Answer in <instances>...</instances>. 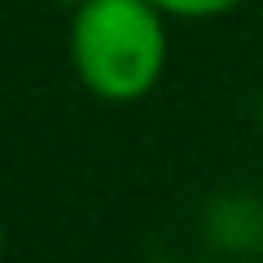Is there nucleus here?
I'll return each mask as SVG.
<instances>
[{"instance_id": "obj_1", "label": "nucleus", "mask_w": 263, "mask_h": 263, "mask_svg": "<svg viewBox=\"0 0 263 263\" xmlns=\"http://www.w3.org/2000/svg\"><path fill=\"white\" fill-rule=\"evenodd\" d=\"M70 62L79 84L101 101H141L167 70V13L149 0L75 5Z\"/></svg>"}, {"instance_id": "obj_3", "label": "nucleus", "mask_w": 263, "mask_h": 263, "mask_svg": "<svg viewBox=\"0 0 263 263\" xmlns=\"http://www.w3.org/2000/svg\"><path fill=\"white\" fill-rule=\"evenodd\" d=\"M259 123H263V92H259Z\"/></svg>"}, {"instance_id": "obj_4", "label": "nucleus", "mask_w": 263, "mask_h": 263, "mask_svg": "<svg viewBox=\"0 0 263 263\" xmlns=\"http://www.w3.org/2000/svg\"><path fill=\"white\" fill-rule=\"evenodd\" d=\"M62 5H88V0H62Z\"/></svg>"}, {"instance_id": "obj_2", "label": "nucleus", "mask_w": 263, "mask_h": 263, "mask_svg": "<svg viewBox=\"0 0 263 263\" xmlns=\"http://www.w3.org/2000/svg\"><path fill=\"white\" fill-rule=\"evenodd\" d=\"M149 5H158L167 18H224V13H233L241 0H149Z\"/></svg>"}, {"instance_id": "obj_5", "label": "nucleus", "mask_w": 263, "mask_h": 263, "mask_svg": "<svg viewBox=\"0 0 263 263\" xmlns=\"http://www.w3.org/2000/svg\"><path fill=\"white\" fill-rule=\"evenodd\" d=\"M0 246H5V219H0Z\"/></svg>"}]
</instances>
